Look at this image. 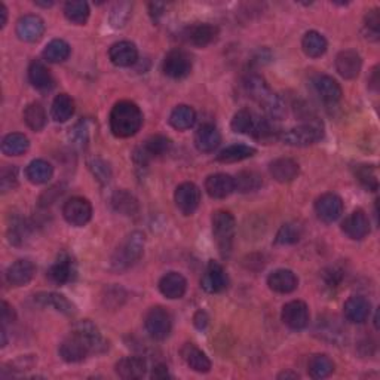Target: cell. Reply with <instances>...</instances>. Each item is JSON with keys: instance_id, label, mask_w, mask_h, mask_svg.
Wrapping results in <instances>:
<instances>
[{"instance_id": "obj_14", "label": "cell", "mask_w": 380, "mask_h": 380, "mask_svg": "<svg viewBox=\"0 0 380 380\" xmlns=\"http://www.w3.org/2000/svg\"><path fill=\"white\" fill-rule=\"evenodd\" d=\"M45 33V23L37 15H24L17 23V34L24 42H37Z\"/></svg>"}, {"instance_id": "obj_40", "label": "cell", "mask_w": 380, "mask_h": 380, "mask_svg": "<svg viewBox=\"0 0 380 380\" xmlns=\"http://www.w3.org/2000/svg\"><path fill=\"white\" fill-rule=\"evenodd\" d=\"M30 147V141L20 132H12L8 134L2 141V151L8 156H20Z\"/></svg>"}, {"instance_id": "obj_37", "label": "cell", "mask_w": 380, "mask_h": 380, "mask_svg": "<svg viewBox=\"0 0 380 380\" xmlns=\"http://www.w3.org/2000/svg\"><path fill=\"white\" fill-rule=\"evenodd\" d=\"M255 155V149L246 145H233L223 149L220 154L217 155L218 162L223 164H233V162H241L244 159H249Z\"/></svg>"}, {"instance_id": "obj_1", "label": "cell", "mask_w": 380, "mask_h": 380, "mask_svg": "<svg viewBox=\"0 0 380 380\" xmlns=\"http://www.w3.org/2000/svg\"><path fill=\"white\" fill-rule=\"evenodd\" d=\"M244 88L246 94L263 107L264 113L271 119H281L285 115V106L282 100L269 88V85L259 74H249L244 79Z\"/></svg>"}, {"instance_id": "obj_58", "label": "cell", "mask_w": 380, "mask_h": 380, "mask_svg": "<svg viewBox=\"0 0 380 380\" xmlns=\"http://www.w3.org/2000/svg\"><path fill=\"white\" fill-rule=\"evenodd\" d=\"M151 377H154V379H167V377H169L168 368L164 364L156 366L154 368V373H151Z\"/></svg>"}, {"instance_id": "obj_4", "label": "cell", "mask_w": 380, "mask_h": 380, "mask_svg": "<svg viewBox=\"0 0 380 380\" xmlns=\"http://www.w3.org/2000/svg\"><path fill=\"white\" fill-rule=\"evenodd\" d=\"M236 232L235 217L229 211L218 210L213 215V235L217 244V249L220 251L222 257L227 259L232 253L233 241Z\"/></svg>"}, {"instance_id": "obj_62", "label": "cell", "mask_w": 380, "mask_h": 380, "mask_svg": "<svg viewBox=\"0 0 380 380\" xmlns=\"http://www.w3.org/2000/svg\"><path fill=\"white\" fill-rule=\"evenodd\" d=\"M37 6H43V8H50L54 5V2H50V3H46V2H36Z\"/></svg>"}, {"instance_id": "obj_9", "label": "cell", "mask_w": 380, "mask_h": 380, "mask_svg": "<svg viewBox=\"0 0 380 380\" xmlns=\"http://www.w3.org/2000/svg\"><path fill=\"white\" fill-rule=\"evenodd\" d=\"M174 201L178 210L184 215L193 214L198 210L199 204H201V190L195 183H182L176 189Z\"/></svg>"}, {"instance_id": "obj_8", "label": "cell", "mask_w": 380, "mask_h": 380, "mask_svg": "<svg viewBox=\"0 0 380 380\" xmlns=\"http://www.w3.org/2000/svg\"><path fill=\"white\" fill-rule=\"evenodd\" d=\"M63 215L65 218V222L72 226H76V227L85 226L92 217V205L88 199L74 196L64 204Z\"/></svg>"}, {"instance_id": "obj_49", "label": "cell", "mask_w": 380, "mask_h": 380, "mask_svg": "<svg viewBox=\"0 0 380 380\" xmlns=\"http://www.w3.org/2000/svg\"><path fill=\"white\" fill-rule=\"evenodd\" d=\"M355 177L367 190L376 192V190L379 189V178H377V168L376 167L359 165L355 171Z\"/></svg>"}, {"instance_id": "obj_18", "label": "cell", "mask_w": 380, "mask_h": 380, "mask_svg": "<svg viewBox=\"0 0 380 380\" xmlns=\"http://www.w3.org/2000/svg\"><path fill=\"white\" fill-rule=\"evenodd\" d=\"M341 231L348 235L350 240H364V237L370 233V220L363 210H357L341 224Z\"/></svg>"}, {"instance_id": "obj_16", "label": "cell", "mask_w": 380, "mask_h": 380, "mask_svg": "<svg viewBox=\"0 0 380 380\" xmlns=\"http://www.w3.org/2000/svg\"><path fill=\"white\" fill-rule=\"evenodd\" d=\"M363 67V60L357 51L346 50L336 56V70L344 79H355Z\"/></svg>"}, {"instance_id": "obj_13", "label": "cell", "mask_w": 380, "mask_h": 380, "mask_svg": "<svg viewBox=\"0 0 380 380\" xmlns=\"http://www.w3.org/2000/svg\"><path fill=\"white\" fill-rule=\"evenodd\" d=\"M229 285V278H227V273L223 269L222 264L217 262H210L207 266V269L202 275L201 279V287L210 294L222 293L227 288Z\"/></svg>"}, {"instance_id": "obj_53", "label": "cell", "mask_w": 380, "mask_h": 380, "mask_svg": "<svg viewBox=\"0 0 380 380\" xmlns=\"http://www.w3.org/2000/svg\"><path fill=\"white\" fill-rule=\"evenodd\" d=\"M129 12H131V5L127 2L118 3L115 8L112 9V15H110V23L115 28H120L125 25V23L128 21L129 18Z\"/></svg>"}, {"instance_id": "obj_27", "label": "cell", "mask_w": 380, "mask_h": 380, "mask_svg": "<svg viewBox=\"0 0 380 380\" xmlns=\"http://www.w3.org/2000/svg\"><path fill=\"white\" fill-rule=\"evenodd\" d=\"M313 87H315V91L321 97V100L328 103V104L339 103L341 95H344L337 81H335L332 78H330V76H326V74L317 76L315 81H313Z\"/></svg>"}, {"instance_id": "obj_50", "label": "cell", "mask_w": 380, "mask_h": 380, "mask_svg": "<svg viewBox=\"0 0 380 380\" xmlns=\"http://www.w3.org/2000/svg\"><path fill=\"white\" fill-rule=\"evenodd\" d=\"M364 30L367 34V39L370 41H379L380 34V11L377 8L368 11L364 18Z\"/></svg>"}, {"instance_id": "obj_23", "label": "cell", "mask_w": 380, "mask_h": 380, "mask_svg": "<svg viewBox=\"0 0 380 380\" xmlns=\"http://www.w3.org/2000/svg\"><path fill=\"white\" fill-rule=\"evenodd\" d=\"M187 290V281L182 273L178 272H169L164 275L159 281V291L164 294L167 299H180L184 296Z\"/></svg>"}, {"instance_id": "obj_29", "label": "cell", "mask_w": 380, "mask_h": 380, "mask_svg": "<svg viewBox=\"0 0 380 380\" xmlns=\"http://www.w3.org/2000/svg\"><path fill=\"white\" fill-rule=\"evenodd\" d=\"M146 361L140 357H127L116 363V373L120 379L136 380L146 374Z\"/></svg>"}, {"instance_id": "obj_17", "label": "cell", "mask_w": 380, "mask_h": 380, "mask_svg": "<svg viewBox=\"0 0 380 380\" xmlns=\"http://www.w3.org/2000/svg\"><path fill=\"white\" fill-rule=\"evenodd\" d=\"M34 273L36 266L33 264V262L21 259L9 266L6 271V279L9 284L14 285V287H23V285H27L33 279Z\"/></svg>"}, {"instance_id": "obj_12", "label": "cell", "mask_w": 380, "mask_h": 380, "mask_svg": "<svg viewBox=\"0 0 380 380\" xmlns=\"http://www.w3.org/2000/svg\"><path fill=\"white\" fill-rule=\"evenodd\" d=\"M315 211L322 222L332 223L344 214V201L336 193H324L317 199Z\"/></svg>"}, {"instance_id": "obj_2", "label": "cell", "mask_w": 380, "mask_h": 380, "mask_svg": "<svg viewBox=\"0 0 380 380\" xmlns=\"http://www.w3.org/2000/svg\"><path fill=\"white\" fill-rule=\"evenodd\" d=\"M142 125V113L136 103L123 100L110 112V129L119 138L136 136Z\"/></svg>"}, {"instance_id": "obj_5", "label": "cell", "mask_w": 380, "mask_h": 380, "mask_svg": "<svg viewBox=\"0 0 380 380\" xmlns=\"http://www.w3.org/2000/svg\"><path fill=\"white\" fill-rule=\"evenodd\" d=\"M322 137H324V125L319 120H310L308 123L291 128L290 131L284 132L281 140L285 145L293 147H306L315 145Z\"/></svg>"}, {"instance_id": "obj_46", "label": "cell", "mask_w": 380, "mask_h": 380, "mask_svg": "<svg viewBox=\"0 0 380 380\" xmlns=\"http://www.w3.org/2000/svg\"><path fill=\"white\" fill-rule=\"evenodd\" d=\"M262 186V177L254 173V171H242L235 178V190L241 193L254 192V190L260 189Z\"/></svg>"}, {"instance_id": "obj_56", "label": "cell", "mask_w": 380, "mask_h": 380, "mask_svg": "<svg viewBox=\"0 0 380 380\" xmlns=\"http://www.w3.org/2000/svg\"><path fill=\"white\" fill-rule=\"evenodd\" d=\"M208 321H210V318H208L207 312L204 310H198L195 313V318H193V322H195V327L199 328V330H205L207 326H208Z\"/></svg>"}, {"instance_id": "obj_31", "label": "cell", "mask_w": 380, "mask_h": 380, "mask_svg": "<svg viewBox=\"0 0 380 380\" xmlns=\"http://www.w3.org/2000/svg\"><path fill=\"white\" fill-rule=\"evenodd\" d=\"M171 149V141L169 138L164 136H151L147 138L145 142V146L141 147L140 154H137V159H140L141 164H146L150 158H156V156H162L168 154Z\"/></svg>"}, {"instance_id": "obj_11", "label": "cell", "mask_w": 380, "mask_h": 380, "mask_svg": "<svg viewBox=\"0 0 380 380\" xmlns=\"http://www.w3.org/2000/svg\"><path fill=\"white\" fill-rule=\"evenodd\" d=\"M192 72V59L182 50H174L167 54L164 60V73L173 79H183Z\"/></svg>"}, {"instance_id": "obj_28", "label": "cell", "mask_w": 380, "mask_h": 380, "mask_svg": "<svg viewBox=\"0 0 380 380\" xmlns=\"http://www.w3.org/2000/svg\"><path fill=\"white\" fill-rule=\"evenodd\" d=\"M182 354L184 363L193 370L196 373H208L211 370V361L208 359V357L202 352L201 349L196 348L192 344H186L182 350Z\"/></svg>"}, {"instance_id": "obj_24", "label": "cell", "mask_w": 380, "mask_h": 380, "mask_svg": "<svg viewBox=\"0 0 380 380\" xmlns=\"http://www.w3.org/2000/svg\"><path fill=\"white\" fill-rule=\"evenodd\" d=\"M269 173L278 183H290L299 176L300 168L294 159L279 158L269 165Z\"/></svg>"}, {"instance_id": "obj_54", "label": "cell", "mask_w": 380, "mask_h": 380, "mask_svg": "<svg viewBox=\"0 0 380 380\" xmlns=\"http://www.w3.org/2000/svg\"><path fill=\"white\" fill-rule=\"evenodd\" d=\"M2 321H3V326H6L8 322L15 321V310L8 302L2 303Z\"/></svg>"}, {"instance_id": "obj_32", "label": "cell", "mask_w": 380, "mask_h": 380, "mask_svg": "<svg viewBox=\"0 0 380 380\" xmlns=\"http://www.w3.org/2000/svg\"><path fill=\"white\" fill-rule=\"evenodd\" d=\"M186 39L195 46H207L210 45L217 36V28L211 24H205V23H198L186 28Z\"/></svg>"}, {"instance_id": "obj_20", "label": "cell", "mask_w": 380, "mask_h": 380, "mask_svg": "<svg viewBox=\"0 0 380 380\" xmlns=\"http://www.w3.org/2000/svg\"><path fill=\"white\" fill-rule=\"evenodd\" d=\"M205 190L207 193L214 199H224L233 193L235 190V178L229 174H213L205 180Z\"/></svg>"}, {"instance_id": "obj_6", "label": "cell", "mask_w": 380, "mask_h": 380, "mask_svg": "<svg viewBox=\"0 0 380 380\" xmlns=\"http://www.w3.org/2000/svg\"><path fill=\"white\" fill-rule=\"evenodd\" d=\"M145 327L150 337H154L155 340H164L169 336L171 328H173V318L165 308L155 306L146 313Z\"/></svg>"}, {"instance_id": "obj_60", "label": "cell", "mask_w": 380, "mask_h": 380, "mask_svg": "<svg viewBox=\"0 0 380 380\" xmlns=\"http://www.w3.org/2000/svg\"><path fill=\"white\" fill-rule=\"evenodd\" d=\"M8 21V9L3 3H0V28H3Z\"/></svg>"}, {"instance_id": "obj_33", "label": "cell", "mask_w": 380, "mask_h": 380, "mask_svg": "<svg viewBox=\"0 0 380 380\" xmlns=\"http://www.w3.org/2000/svg\"><path fill=\"white\" fill-rule=\"evenodd\" d=\"M25 176L33 184H45L52 178L54 168L50 162H46L43 159H34L28 164L25 169Z\"/></svg>"}, {"instance_id": "obj_51", "label": "cell", "mask_w": 380, "mask_h": 380, "mask_svg": "<svg viewBox=\"0 0 380 380\" xmlns=\"http://www.w3.org/2000/svg\"><path fill=\"white\" fill-rule=\"evenodd\" d=\"M88 167L92 171V174L95 178L98 180L100 183H109L112 178V169L106 160H103L100 158H92L88 160Z\"/></svg>"}, {"instance_id": "obj_7", "label": "cell", "mask_w": 380, "mask_h": 380, "mask_svg": "<svg viewBox=\"0 0 380 380\" xmlns=\"http://www.w3.org/2000/svg\"><path fill=\"white\" fill-rule=\"evenodd\" d=\"M72 332H74L76 336L81 337L83 344L88 346L91 354H103V352H106L109 348L107 341L103 337L98 327L94 326L92 322L88 319L76 322V324L73 326Z\"/></svg>"}, {"instance_id": "obj_10", "label": "cell", "mask_w": 380, "mask_h": 380, "mask_svg": "<svg viewBox=\"0 0 380 380\" xmlns=\"http://www.w3.org/2000/svg\"><path fill=\"white\" fill-rule=\"evenodd\" d=\"M281 318L291 330H303L309 324V308L305 302L293 300L282 308Z\"/></svg>"}, {"instance_id": "obj_59", "label": "cell", "mask_w": 380, "mask_h": 380, "mask_svg": "<svg viewBox=\"0 0 380 380\" xmlns=\"http://www.w3.org/2000/svg\"><path fill=\"white\" fill-rule=\"evenodd\" d=\"M379 67H377V65H376V67L373 69V72H372V78H370V81H368V83H370V87H372L374 91H377V88H379V78H377V74H379Z\"/></svg>"}, {"instance_id": "obj_21", "label": "cell", "mask_w": 380, "mask_h": 380, "mask_svg": "<svg viewBox=\"0 0 380 380\" xmlns=\"http://www.w3.org/2000/svg\"><path fill=\"white\" fill-rule=\"evenodd\" d=\"M109 56H110V61L115 65H118V67H129V65H132L137 61L138 51H137V46L132 42L122 41L112 45Z\"/></svg>"}, {"instance_id": "obj_44", "label": "cell", "mask_w": 380, "mask_h": 380, "mask_svg": "<svg viewBox=\"0 0 380 380\" xmlns=\"http://www.w3.org/2000/svg\"><path fill=\"white\" fill-rule=\"evenodd\" d=\"M70 46L63 39H54L43 50L45 60L50 63H63L69 59Z\"/></svg>"}, {"instance_id": "obj_22", "label": "cell", "mask_w": 380, "mask_h": 380, "mask_svg": "<svg viewBox=\"0 0 380 380\" xmlns=\"http://www.w3.org/2000/svg\"><path fill=\"white\" fill-rule=\"evenodd\" d=\"M345 318L354 324H363L372 313V305L363 296H352L345 302L344 306Z\"/></svg>"}, {"instance_id": "obj_34", "label": "cell", "mask_w": 380, "mask_h": 380, "mask_svg": "<svg viewBox=\"0 0 380 380\" xmlns=\"http://www.w3.org/2000/svg\"><path fill=\"white\" fill-rule=\"evenodd\" d=\"M28 79H30L34 88L41 89V91L50 89L54 85L51 72L48 70L46 65L41 61H33L30 64V67H28Z\"/></svg>"}, {"instance_id": "obj_30", "label": "cell", "mask_w": 380, "mask_h": 380, "mask_svg": "<svg viewBox=\"0 0 380 380\" xmlns=\"http://www.w3.org/2000/svg\"><path fill=\"white\" fill-rule=\"evenodd\" d=\"M222 137L220 132L211 123H205L201 128L196 131L195 134V146L199 151H204V154H210L214 151L218 145H220Z\"/></svg>"}, {"instance_id": "obj_41", "label": "cell", "mask_w": 380, "mask_h": 380, "mask_svg": "<svg viewBox=\"0 0 380 380\" xmlns=\"http://www.w3.org/2000/svg\"><path fill=\"white\" fill-rule=\"evenodd\" d=\"M335 372V363L327 355H313L308 363V373L312 379H326Z\"/></svg>"}, {"instance_id": "obj_36", "label": "cell", "mask_w": 380, "mask_h": 380, "mask_svg": "<svg viewBox=\"0 0 380 380\" xmlns=\"http://www.w3.org/2000/svg\"><path fill=\"white\" fill-rule=\"evenodd\" d=\"M195 120H196L195 110L190 106H186V104L177 106L173 112H171V116H169L171 127L178 131L192 128L195 125Z\"/></svg>"}, {"instance_id": "obj_48", "label": "cell", "mask_w": 380, "mask_h": 380, "mask_svg": "<svg viewBox=\"0 0 380 380\" xmlns=\"http://www.w3.org/2000/svg\"><path fill=\"white\" fill-rule=\"evenodd\" d=\"M89 132H91V128L88 120H81L76 123V125L70 129V136H69L72 146L79 150H83L89 142Z\"/></svg>"}, {"instance_id": "obj_15", "label": "cell", "mask_w": 380, "mask_h": 380, "mask_svg": "<svg viewBox=\"0 0 380 380\" xmlns=\"http://www.w3.org/2000/svg\"><path fill=\"white\" fill-rule=\"evenodd\" d=\"M59 352L65 363H81L88 357V354H91L88 346L74 332L61 341Z\"/></svg>"}, {"instance_id": "obj_52", "label": "cell", "mask_w": 380, "mask_h": 380, "mask_svg": "<svg viewBox=\"0 0 380 380\" xmlns=\"http://www.w3.org/2000/svg\"><path fill=\"white\" fill-rule=\"evenodd\" d=\"M18 186V171L12 165H6L2 168V174H0V189L6 193Z\"/></svg>"}, {"instance_id": "obj_19", "label": "cell", "mask_w": 380, "mask_h": 380, "mask_svg": "<svg viewBox=\"0 0 380 380\" xmlns=\"http://www.w3.org/2000/svg\"><path fill=\"white\" fill-rule=\"evenodd\" d=\"M48 275H50L51 281L55 284H60V285L67 284L73 281L76 277V264L67 253H63L59 255L56 262L51 266Z\"/></svg>"}, {"instance_id": "obj_39", "label": "cell", "mask_w": 380, "mask_h": 380, "mask_svg": "<svg viewBox=\"0 0 380 380\" xmlns=\"http://www.w3.org/2000/svg\"><path fill=\"white\" fill-rule=\"evenodd\" d=\"M112 207L123 215H136L138 213V201L127 190H118L113 193Z\"/></svg>"}, {"instance_id": "obj_3", "label": "cell", "mask_w": 380, "mask_h": 380, "mask_svg": "<svg viewBox=\"0 0 380 380\" xmlns=\"http://www.w3.org/2000/svg\"><path fill=\"white\" fill-rule=\"evenodd\" d=\"M145 235L141 232H132L129 233L122 244L118 246L116 251L113 253L110 266L115 272H123L132 268L145 253Z\"/></svg>"}, {"instance_id": "obj_57", "label": "cell", "mask_w": 380, "mask_h": 380, "mask_svg": "<svg viewBox=\"0 0 380 380\" xmlns=\"http://www.w3.org/2000/svg\"><path fill=\"white\" fill-rule=\"evenodd\" d=\"M164 8L165 5L164 3H159V2H154V3H150L149 5V11H150V15L155 18V20H158V18L162 15L164 12Z\"/></svg>"}, {"instance_id": "obj_38", "label": "cell", "mask_w": 380, "mask_h": 380, "mask_svg": "<svg viewBox=\"0 0 380 380\" xmlns=\"http://www.w3.org/2000/svg\"><path fill=\"white\" fill-rule=\"evenodd\" d=\"M74 113V101L70 95L60 94L52 101L51 115L55 122H67Z\"/></svg>"}, {"instance_id": "obj_42", "label": "cell", "mask_w": 380, "mask_h": 380, "mask_svg": "<svg viewBox=\"0 0 380 380\" xmlns=\"http://www.w3.org/2000/svg\"><path fill=\"white\" fill-rule=\"evenodd\" d=\"M64 15L73 24H85L89 18V6L83 0H73L64 6Z\"/></svg>"}, {"instance_id": "obj_26", "label": "cell", "mask_w": 380, "mask_h": 380, "mask_svg": "<svg viewBox=\"0 0 380 380\" xmlns=\"http://www.w3.org/2000/svg\"><path fill=\"white\" fill-rule=\"evenodd\" d=\"M268 285L269 288L275 293L279 294H290L297 288L299 279L296 273L288 269H278L272 272L268 277Z\"/></svg>"}, {"instance_id": "obj_55", "label": "cell", "mask_w": 380, "mask_h": 380, "mask_svg": "<svg viewBox=\"0 0 380 380\" xmlns=\"http://www.w3.org/2000/svg\"><path fill=\"white\" fill-rule=\"evenodd\" d=\"M324 278L328 284V287H336V285L340 282L341 279V272L337 271L336 268H331L328 272H326L324 275Z\"/></svg>"}, {"instance_id": "obj_35", "label": "cell", "mask_w": 380, "mask_h": 380, "mask_svg": "<svg viewBox=\"0 0 380 380\" xmlns=\"http://www.w3.org/2000/svg\"><path fill=\"white\" fill-rule=\"evenodd\" d=\"M327 46L328 45H327L326 37L318 32L312 30L303 36L302 48H303V51H305V54L308 56H310V59H318V56L324 55L327 51Z\"/></svg>"}, {"instance_id": "obj_43", "label": "cell", "mask_w": 380, "mask_h": 380, "mask_svg": "<svg viewBox=\"0 0 380 380\" xmlns=\"http://www.w3.org/2000/svg\"><path fill=\"white\" fill-rule=\"evenodd\" d=\"M24 120L33 131H41L46 125V112L41 103L28 104L24 110Z\"/></svg>"}, {"instance_id": "obj_61", "label": "cell", "mask_w": 380, "mask_h": 380, "mask_svg": "<svg viewBox=\"0 0 380 380\" xmlns=\"http://www.w3.org/2000/svg\"><path fill=\"white\" fill-rule=\"evenodd\" d=\"M278 379H299L297 373H291V372H284L278 374Z\"/></svg>"}, {"instance_id": "obj_47", "label": "cell", "mask_w": 380, "mask_h": 380, "mask_svg": "<svg viewBox=\"0 0 380 380\" xmlns=\"http://www.w3.org/2000/svg\"><path fill=\"white\" fill-rule=\"evenodd\" d=\"M302 235H303V229L300 224L287 223L281 226V229L277 233V237H275V242L279 245H291L299 242Z\"/></svg>"}, {"instance_id": "obj_45", "label": "cell", "mask_w": 380, "mask_h": 380, "mask_svg": "<svg viewBox=\"0 0 380 380\" xmlns=\"http://www.w3.org/2000/svg\"><path fill=\"white\" fill-rule=\"evenodd\" d=\"M28 233H30V227H28L24 218H21L20 215H14L11 218V223L8 226L9 242L14 245H23L27 241Z\"/></svg>"}, {"instance_id": "obj_25", "label": "cell", "mask_w": 380, "mask_h": 380, "mask_svg": "<svg viewBox=\"0 0 380 380\" xmlns=\"http://www.w3.org/2000/svg\"><path fill=\"white\" fill-rule=\"evenodd\" d=\"M34 302L37 305L43 308H52L56 312H61L64 315H73L74 313V305L67 299L64 297L63 294L52 293V291H42L34 294Z\"/></svg>"}]
</instances>
